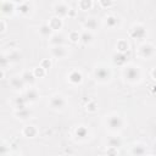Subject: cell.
<instances>
[{"instance_id": "e0dca14e", "label": "cell", "mask_w": 156, "mask_h": 156, "mask_svg": "<svg viewBox=\"0 0 156 156\" xmlns=\"http://www.w3.org/2000/svg\"><path fill=\"white\" fill-rule=\"evenodd\" d=\"M98 21H96V18L95 17H89V18H87L85 21H84V23H83V27L85 28V30H90V32H94V30H96L98 29Z\"/></svg>"}, {"instance_id": "6da1fadb", "label": "cell", "mask_w": 156, "mask_h": 156, "mask_svg": "<svg viewBox=\"0 0 156 156\" xmlns=\"http://www.w3.org/2000/svg\"><path fill=\"white\" fill-rule=\"evenodd\" d=\"M123 78L126 79V82L132 83V84L139 82L141 78V71L139 66H135V65L126 66L123 69Z\"/></svg>"}, {"instance_id": "603a6c76", "label": "cell", "mask_w": 156, "mask_h": 156, "mask_svg": "<svg viewBox=\"0 0 156 156\" xmlns=\"http://www.w3.org/2000/svg\"><path fill=\"white\" fill-rule=\"evenodd\" d=\"M49 26L52 28V30H58L62 28V18L57 17V16H54L50 21H49Z\"/></svg>"}, {"instance_id": "4fadbf2b", "label": "cell", "mask_w": 156, "mask_h": 156, "mask_svg": "<svg viewBox=\"0 0 156 156\" xmlns=\"http://www.w3.org/2000/svg\"><path fill=\"white\" fill-rule=\"evenodd\" d=\"M15 10H16V7H15V2L13 1H11V0H4L2 1V5H1L2 15H5V16L11 15V13L15 12Z\"/></svg>"}, {"instance_id": "74e56055", "label": "cell", "mask_w": 156, "mask_h": 156, "mask_svg": "<svg viewBox=\"0 0 156 156\" xmlns=\"http://www.w3.org/2000/svg\"><path fill=\"white\" fill-rule=\"evenodd\" d=\"M11 1H13V2H20V4H22V0H11Z\"/></svg>"}, {"instance_id": "9c48e42d", "label": "cell", "mask_w": 156, "mask_h": 156, "mask_svg": "<svg viewBox=\"0 0 156 156\" xmlns=\"http://www.w3.org/2000/svg\"><path fill=\"white\" fill-rule=\"evenodd\" d=\"M51 55L55 58H63L67 56V49L65 48V45H57V46H51Z\"/></svg>"}, {"instance_id": "9a60e30c", "label": "cell", "mask_w": 156, "mask_h": 156, "mask_svg": "<svg viewBox=\"0 0 156 156\" xmlns=\"http://www.w3.org/2000/svg\"><path fill=\"white\" fill-rule=\"evenodd\" d=\"M129 152L132 155H145V154H147V145H145L143 143H136L130 147Z\"/></svg>"}, {"instance_id": "30bf717a", "label": "cell", "mask_w": 156, "mask_h": 156, "mask_svg": "<svg viewBox=\"0 0 156 156\" xmlns=\"http://www.w3.org/2000/svg\"><path fill=\"white\" fill-rule=\"evenodd\" d=\"M67 79H68V82H69L71 84L77 85V84H80V83H82L83 76H82V73H80L78 69H73V71H71V72L67 74Z\"/></svg>"}, {"instance_id": "52a82bcc", "label": "cell", "mask_w": 156, "mask_h": 156, "mask_svg": "<svg viewBox=\"0 0 156 156\" xmlns=\"http://www.w3.org/2000/svg\"><path fill=\"white\" fill-rule=\"evenodd\" d=\"M69 11H71L69 7L65 2H58L54 6V13H55V16H57L60 18H63V17L68 16Z\"/></svg>"}, {"instance_id": "44dd1931", "label": "cell", "mask_w": 156, "mask_h": 156, "mask_svg": "<svg viewBox=\"0 0 156 156\" xmlns=\"http://www.w3.org/2000/svg\"><path fill=\"white\" fill-rule=\"evenodd\" d=\"M15 115H16V117H17L18 119H21V121H26V119L30 118V116H32V111H30L29 108L24 107V108H21V110H16Z\"/></svg>"}, {"instance_id": "ba28073f", "label": "cell", "mask_w": 156, "mask_h": 156, "mask_svg": "<svg viewBox=\"0 0 156 156\" xmlns=\"http://www.w3.org/2000/svg\"><path fill=\"white\" fill-rule=\"evenodd\" d=\"M112 61L115 65L117 66H124L128 61V55L127 52H122V51H116L112 55Z\"/></svg>"}, {"instance_id": "f546056e", "label": "cell", "mask_w": 156, "mask_h": 156, "mask_svg": "<svg viewBox=\"0 0 156 156\" xmlns=\"http://www.w3.org/2000/svg\"><path fill=\"white\" fill-rule=\"evenodd\" d=\"M33 72H34V74H35V77H37V78H41V77H44V76H45L46 69H45L44 67L39 66V67H35V68L33 69Z\"/></svg>"}, {"instance_id": "7a4b0ae2", "label": "cell", "mask_w": 156, "mask_h": 156, "mask_svg": "<svg viewBox=\"0 0 156 156\" xmlns=\"http://www.w3.org/2000/svg\"><path fill=\"white\" fill-rule=\"evenodd\" d=\"M123 124H124L123 118H122L119 115H117V113H111V115L106 118V126H107V128H108L110 130H112V132H118V130H121V129L123 128Z\"/></svg>"}, {"instance_id": "f1b7e54d", "label": "cell", "mask_w": 156, "mask_h": 156, "mask_svg": "<svg viewBox=\"0 0 156 156\" xmlns=\"http://www.w3.org/2000/svg\"><path fill=\"white\" fill-rule=\"evenodd\" d=\"M7 58L10 60V62H17L21 60V54L17 50H13L7 55Z\"/></svg>"}, {"instance_id": "484cf974", "label": "cell", "mask_w": 156, "mask_h": 156, "mask_svg": "<svg viewBox=\"0 0 156 156\" xmlns=\"http://www.w3.org/2000/svg\"><path fill=\"white\" fill-rule=\"evenodd\" d=\"M107 144V147H115V149H118L121 145H122V140L119 136H110L106 141Z\"/></svg>"}, {"instance_id": "cb8c5ba5", "label": "cell", "mask_w": 156, "mask_h": 156, "mask_svg": "<svg viewBox=\"0 0 156 156\" xmlns=\"http://www.w3.org/2000/svg\"><path fill=\"white\" fill-rule=\"evenodd\" d=\"M22 134L27 138H34L38 134V129L34 126H26L22 130Z\"/></svg>"}, {"instance_id": "8d00e7d4", "label": "cell", "mask_w": 156, "mask_h": 156, "mask_svg": "<svg viewBox=\"0 0 156 156\" xmlns=\"http://www.w3.org/2000/svg\"><path fill=\"white\" fill-rule=\"evenodd\" d=\"M151 77H152L155 80H156V67H155V68L151 71Z\"/></svg>"}, {"instance_id": "7402d4cb", "label": "cell", "mask_w": 156, "mask_h": 156, "mask_svg": "<svg viewBox=\"0 0 156 156\" xmlns=\"http://www.w3.org/2000/svg\"><path fill=\"white\" fill-rule=\"evenodd\" d=\"M93 39H94V37H93L91 32H90V30H85V32H83V33L80 34V40H79V41H80L83 45H89V44L93 43Z\"/></svg>"}, {"instance_id": "d6986e66", "label": "cell", "mask_w": 156, "mask_h": 156, "mask_svg": "<svg viewBox=\"0 0 156 156\" xmlns=\"http://www.w3.org/2000/svg\"><path fill=\"white\" fill-rule=\"evenodd\" d=\"M21 77H22V79L24 80V83L27 85H33L34 82H35V79H37V77H35V74H34L33 71H24Z\"/></svg>"}, {"instance_id": "836d02e7", "label": "cell", "mask_w": 156, "mask_h": 156, "mask_svg": "<svg viewBox=\"0 0 156 156\" xmlns=\"http://www.w3.org/2000/svg\"><path fill=\"white\" fill-rule=\"evenodd\" d=\"M1 155H9L10 154V146H7L5 143L1 144V150H0Z\"/></svg>"}, {"instance_id": "8fae6325", "label": "cell", "mask_w": 156, "mask_h": 156, "mask_svg": "<svg viewBox=\"0 0 156 156\" xmlns=\"http://www.w3.org/2000/svg\"><path fill=\"white\" fill-rule=\"evenodd\" d=\"M26 85H27V84L24 83V80L22 79V77H12V78L10 79V87H11L13 90H16V91L23 90Z\"/></svg>"}, {"instance_id": "e575fe53", "label": "cell", "mask_w": 156, "mask_h": 156, "mask_svg": "<svg viewBox=\"0 0 156 156\" xmlns=\"http://www.w3.org/2000/svg\"><path fill=\"white\" fill-rule=\"evenodd\" d=\"M41 67H44L45 69H48V68H50V66H51V62L49 61V60H44L43 62H41V65H40Z\"/></svg>"}, {"instance_id": "7c38bea8", "label": "cell", "mask_w": 156, "mask_h": 156, "mask_svg": "<svg viewBox=\"0 0 156 156\" xmlns=\"http://www.w3.org/2000/svg\"><path fill=\"white\" fill-rule=\"evenodd\" d=\"M49 43H50V45L51 46H57V45H65V43H66V39H65V37L61 34V33H58V32H55L50 38H49Z\"/></svg>"}, {"instance_id": "5b68a950", "label": "cell", "mask_w": 156, "mask_h": 156, "mask_svg": "<svg viewBox=\"0 0 156 156\" xmlns=\"http://www.w3.org/2000/svg\"><path fill=\"white\" fill-rule=\"evenodd\" d=\"M129 35L133 39H138V40H143L146 37V28L145 26H143L141 23H135L132 26L130 30H129Z\"/></svg>"}, {"instance_id": "5bb4252c", "label": "cell", "mask_w": 156, "mask_h": 156, "mask_svg": "<svg viewBox=\"0 0 156 156\" xmlns=\"http://www.w3.org/2000/svg\"><path fill=\"white\" fill-rule=\"evenodd\" d=\"M104 23L105 26L108 28V29H115L116 27L119 26V18L117 16H113V15H108L105 17L104 20Z\"/></svg>"}, {"instance_id": "d6a6232c", "label": "cell", "mask_w": 156, "mask_h": 156, "mask_svg": "<svg viewBox=\"0 0 156 156\" xmlns=\"http://www.w3.org/2000/svg\"><path fill=\"white\" fill-rule=\"evenodd\" d=\"M87 110H88L89 112H95V111L98 110V105H96L94 101H90V102L87 105Z\"/></svg>"}, {"instance_id": "277c9868", "label": "cell", "mask_w": 156, "mask_h": 156, "mask_svg": "<svg viewBox=\"0 0 156 156\" xmlns=\"http://www.w3.org/2000/svg\"><path fill=\"white\" fill-rule=\"evenodd\" d=\"M156 52V48L150 43H143L138 46V55L145 60L151 58Z\"/></svg>"}, {"instance_id": "4316f807", "label": "cell", "mask_w": 156, "mask_h": 156, "mask_svg": "<svg viewBox=\"0 0 156 156\" xmlns=\"http://www.w3.org/2000/svg\"><path fill=\"white\" fill-rule=\"evenodd\" d=\"M78 7L82 11H88L93 7V1L91 0H79L78 1Z\"/></svg>"}, {"instance_id": "8992f818", "label": "cell", "mask_w": 156, "mask_h": 156, "mask_svg": "<svg viewBox=\"0 0 156 156\" xmlns=\"http://www.w3.org/2000/svg\"><path fill=\"white\" fill-rule=\"evenodd\" d=\"M49 106H50L52 110H55V111H61V110H63L65 106H66V100H65V98H63L62 95L55 94V95H52V96L50 98V100H49Z\"/></svg>"}, {"instance_id": "ac0fdd59", "label": "cell", "mask_w": 156, "mask_h": 156, "mask_svg": "<svg viewBox=\"0 0 156 156\" xmlns=\"http://www.w3.org/2000/svg\"><path fill=\"white\" fill-rule=\"evenodd\" d=\"M38 33H39V35H40L41 38H50V37L54 34V30H52V28L49 26V23H45V24H41V26L39 27Z\"/></svg>"}, {"instance_id": "83f0119b", "label": "cell", "mask_w": 156, "mask_h": 156, "mask_svg": "<svg viewBox=\"0 0 156 156\" xmlns=\"http://www.w3.org/2000/svg\"><path fill=\"white\" fill-rule=\"evenodd\" d=\"M116 48H117V51L127 52V51H128V49H129V44L127 43V40H124V39H121V40L117 43Z\"/></svg>"}, {"instance_id": "3957f363", "label": "cell", "mask_w": 156, "mask_h": 156, "mask_svg": "<svg viewBox=\"0 0 156 156\" xmlns=\"http://www.w3.org/2000/svg\"><path fill=\"white\" fill-rule=\"evenodd\" d=\"M94 78L99 83H107L111 79V71L106 66H96L94 68Z\"/></svg>"}, {"instance_id": "ffe728a7", "label": "cell", "mask_w": 156, "mask_h": 156, "mask_svg": "<svg viewBox=\"0 0 156 156\" xmlns=\"http://www.w3.org/2000/svg\"><path fill=\"white\" fill-rule=\"evenodd\" d=\"M24 98L27 99L28 102H35V101L39 99V93L37 91V89L29 88V89L24 93Z\"/></svg>"}, {"instance_id": "d4e9b609", "label": "cell", "mask_w": 156, "mask_h": 156, "mask_svg": "<svg viewBox=\"0 0 156 156\" xmlns=\"http://www.w3.org/2000/svg\"><path fill=\"white\" fill-rule=\"evenodd\" d=\"M16 11H17V13L21 15V16H28L29 12H30V6H29V4L22 2V4H20V5L16 7Z\"/></svg>"}, {"instance_id": "2e32d148", "label": "cell", "mask_w": 156, "mask_h": 156, "mask_svg": "<svg viewBox=\"0 0 156 156\" xmlns=\"http://www.w3.org/2000/svg\"><path fill=\"white\" fill-rule=\"evenodd\" d=\"M74 135L79 140H85L89 138V129L85 126H78L74 130Z\"/></svg>"}, {"instance_id": "4dcf8cb0", "label": "cell", "mask_w": 156, "mask_h": 156, "mask_svg": "<svg viewBox=\"0 0 156 156\" xmlns=\"http://www.w3.org/2000/svg\"><path fill=\"white\" fill-rule=\"evenodd\" d=\"M69 40L73 41V43L79 41V40H80V34H78L77 30H72V32L69 33Z\"/></svg>"}, {"instance_id": "d590c367", "label": "cell", "mask_w": 156, "mask_h": 156, "mask_svg": "<svg viewBox=\"0 0 156 156\" xmlns=\"http://www.w3.org/2000/svg\"><path fill=\"white\" fill-rule=\"evenodd\" d=\"M5 30H6V26H5V21L2 20L1 21V33H4Z\"/></svg>"}, {"instance_id": "1f68e13d", "label": "cell", "mask_w": 156, "mask_h": 156, "mask_svg": "<svg viewBox=\"0 0 156 156\" xmlns=\"http://www.w3.org/2000/svg\"><path fill=\"white\" fill-rule=\"evenodd\" d=\"M112 0H99V4L101 5V7H104V9H108V7H111L112 6Z\"/></svg>"}]
</instances>
